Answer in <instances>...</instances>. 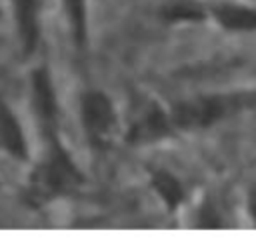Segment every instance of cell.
<instances>
[{
  "label": "cell",
  "mask_w": 256,
  "mask_h": 250,
  "mask_svg": "<svg viewBox=\"0 0 256 250\" xmlns=\"http://www.w3.org/2000/svg\"><path fill=\"white\" fill-rule=\"evenodd\" d=\"M82 182L80 170L74 166L66 150L52 142L48 158L36 168L28 184V200L34 206L46 204L56 196H62L70 190H76Z\"/></svg>",
  "instance_id": "1"
},
{
  "label": "cell",
  "mask_w": 256,
  "mask_h": 250,
  "mask_svg": "<svg viewBox=\"0 0 256 250\" xmlns=\"http://www.w3.org/2000/svg\"><path fill=\"white\" fill-rule=\"evenodd\" d=\"M250 102V96L234 94V96H204L186 100L174 106L172 110V124L180 128H204L212 122L224 118L228 112L238 110Z\"/></svg>",
  "instance_id": "2"
},
{
  "label": "cell",
  "mask_w": 256,
  "mask_h": 250,
  "mask_svg": "<svg viewBox=\"0 0 256 250\" xmlns=\"http://www.w3.org/2000/svg\"><path fill=\"white\" fill-rule=\"evenodd\" d=\"M82 122L94 140H106L114 130L116 114L110 98L102 92H88L82 98Z\"/></svg>",
  "instance_id": "3"
},
{
  "label": "cell",
  "mask_w": 256,
  "mask_h": 250,
  "mask_svg": "<svg viewBox=\"0 0 256 250\" xmlns=\"http://www.w3.org/2000/svg\"><path fill=\"white\" fill-rule=\"evenodd\" d=\"M172 132V118L166 116L162 108L156 104H148L132 122L128 130L130 142H154L160 138L170 136Z\"/></svg>",
  "instance_id": "4"
},
{
  "label": "cell",
  "mask_w": 256,
  "mask_h": 250,
  "mask_svg": "<svg viewBox=\"0 0 256 250\" xmlns=\"http://www.w3.org/2000/svg\"><path fill=\"white\" fill-rule=\"evenodd\" d=\"M0 146L14 158H26V138L10 106L0 100Z\"/></svg>",
  "instance_id": "5"
},
{
  "label": "cell",
  "mask_w": 256,
  "mask_h": 250,
  "mask_svg": "<svg viewBox=\"0 0 256 250\" xmlns=\"http://www.w3.org/2000/svg\"><path fill=\"white\" fill-rule=\"evenodd\" d=\"M32 92H34V104L38 110L40 120L44 122L46 130L54 128L56 122V98H54V90H52V82L46 74V70H36L34 78H32Z\"/></svg>",
  "instance_id": "6"
},
{
  "label": "cell",
  "mask_w": 256,
  "mask_h": 250,
  "mask_svg": "<svg viewBox=\"0 0 256 250\" xmlns=\"http://www.w3.org/2000/svg\"><path fill=\"white\" fill-rule=\"evenodd\" d=\"M16 22L20 32V42L26 54L36 48L38 42V8L36 0H14Z\"/></svg>",
  "instance_id": "7"
},
{
  "label": "cell",
  "mask_w": 256,
  "mask_h": 250,
  "mask_svg": "<svg viewBox=\"0 0 256 250\" xmlns=\"http://www.w3.org/2000/svg\"><path fill=\"white\" fill-rule=\"evenodd\" d=\"M214 18L226 30H256V10L240 4H218L214 10Z\"/></svg>",
  "instance_id": "8"
},
{
  "label": "cell",
  "mask_w": 256,
  "mask_h": 250,
  "mask_svg": "<svg viewBox=\"0 0 256 250\" xmlns=\"http://www.w3.org/2000/svg\"><path fill=\"white\" fill-rule=\"evenodd\" d=\"M152 186L156 188L160 198L170 208H176L184 200V190H182L180 182L170 172H166V170H154L152 172Z\"/></svg>",
  "instance_id": "9"
},
{
  "label": "cell",
  "mask_w": 256,
  "mask_h": 250,
  "mask_svg": "<svg viewBox=\"0 0 256 250\" xmlns=\"http://www.w3.org/2000/svg\"><path fill=\"white\" fill-rule=\"evenodd\" d=\"M70 28L76 44L82 48L86 42V0H64Z\"/></svg>",
  "instance_id": "10"
},
{
  "label": "cell",
  "mask_w": 256,
  "mask_h": 250,
  "mask_svg": "<svg viewBox=\"0 0 256 250\" xmlns=\"http://www.w3.org/2000/svg\"><path fill=\"white\" fill-rule=\"evenodd\" d=\"M250 214H252V218H254V222H256V192H252L250 194Z\"/></svg>",
  "instance_id": "11"
}]
</instances>
